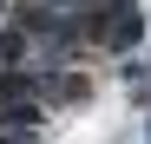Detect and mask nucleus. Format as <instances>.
I'll list each match as a JSON object with an SVG mask.
<instances>
[{
  "label": "nucleus",
  "mask_w": 151,
  "mask_h": 144,
  "mask_svg": "<svg viewBox=\"0 0 151 144\" xmlns=\"http://www.w3.org/2000/svg\"><path fill=\"white\" fill-rule=\"evenodd\" d=\"M33 125H40L33 105H13V111H7V131H33Z\"/></svg>",
  "instance_id": "1"
}]
</instances>
